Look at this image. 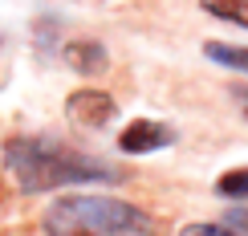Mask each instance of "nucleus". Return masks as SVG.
<instances>
[{
    "instance_id": "obj_2",
    "label": "nucleus",
    "mask_w": 248,
    "mask_h": 236,
    "mask_svg": "<svg viewBox=\"0 0 248 236\" xmlns=\"http://www.w3.org/2000/svg\"><path fill=\"white\" fill-rule=\"evenodd\" d=\"M49 236H155V220L142 208L114 196H61L45 212Z\"/></svg>"
},
{
    "instance_id": "obj_6",
    "label": "nucleus",
    "mask_w": 248,
    "mask_h": 236,
    "mask_svg": "<svg viewBox=\"0 0 248 236\" xmlns=\"http://www.w3.org/2000/svg\"><path fill=\"white\" fill-rule=\"evenodd\" d=\"M203 53H208L212 61H220V65H228V69H240V74H248V49H244V45L208 41V45H203Z\"/></svg>"
},
{
    "instance_id": "obj_1",
    "label": "nucleus",
    "mask_w": 248,
    "mask_h": 236,
    "mask_svg": "<svg viewBox=\"0 0 248 236\" xmlns=\"http://www.w3.org/2000/svg\"><path fill=\"white\" fill-rule=\"evenodd\" d=\"M4 163L20 183V191H53L69 183H102L118 179V171L102 159H90L81 151H69L53 139H13L4 147Z\"/></svg>"
},
{
    "instance_id": "obj_10",
    "label": "nucleus",
    "mask_w": 248,
    "mask_h": 236,
    "mask_svg": "<svg viewBox=\"0 0 248 236\" xmlns=\"http://www.w3.org/2000/svg\"><path fill=\"white\" fill-rule=\"evenodd\" d=\"M240 224H244V232H248V216H240Z\"/></svg>"
},
{
    "instance_id": "obj_8",
    "label": "nucleus",
    "mask_w": 248,
    "mask_h": 236,
    "mask_svg": "<svg viewBox=\"0 0 248 236\" xmlns=\"http://www.w3.org/2000/svg\"><path fill=\"white\" fill-rule=\"evenodd\" d=\"M216 191L228 196V200H248V167H236V171H228V175H220Z\"/></svg>"
},
{
    "instance_id": "obj_3",
    "label": "nucleus",
    "mask_w": 248,
    "mask_h": 236,
    "mask_svg": "<svg viewBox=\"0 0 248 236\" xmlns=\"http://www.w3.org/2000/svg\"><path fill=\"white\" fill-rule=\"evenodd\" d=\"M65 114L74 118L78 126L98 130V126H106V122L118 114V106H114V98L102 94V90H78V94H69V102H65Z\"/></svg>"
},
{
    "instance_id": "obj_7",
    "label": "nucleus",
    "mask_w": 248,
    "mask_h": 236,
    "mask_svg": "<svg viewBox=\"0 0 248 236\" xmlns=\"http://www.w3.org/2000/svg\"><path fill=\"white\" fill-rule=\"evenodd\" d=\"M203 8L220 20H232V25L248 29V0H203Z\"/></svg>"
},
{
    "instance_id": "obj_9",
    "label": "nucleus",
    "mask_w": 248,
    "mask_h": 236,
    "mask_svg": "<svg viewBox=\"0 0 248 236\" xmlns=\"http://www.w3.org/2000/svg\"><path fill=\"white\" fill-rule=\"evenodd\" d=\"M179 236H240V228H232V224H187Z\"/></svg>"
},
{
    "instance_id": "obj_4",
    "label": "nucleus",
    "mask_w": 248,
    "mask_h": 236,
    "mask_svg": "<svg viewBox=\"0 0 248 236\" xmlns=\"http://www.w3.org/2000/svg\"><path fill=\"white\" fill-rule=\"evenodd\" d=\"M171 139H175L171 126H163V122H155V118H134L130 126L118 135V147L126 151V155H147V151L167 147Z\"/></svg>"
},
{
    "instance_id": "obj_5",
    "label": "nucleus",
    "mask_w": 248,
    "mask_h": 236,
    "mask_svg": "<svg viewBox=\"0 0 248 236\" xmlns=\"http://www.w3.org/2000/svg\"><path fill=\"white\" fill-rule=\"evenodd\" d=\"M69 65L81 69V74H94V69L106 65V49L94 45V41H74L69 45Z\"/></svg>"
}]
</instances>
